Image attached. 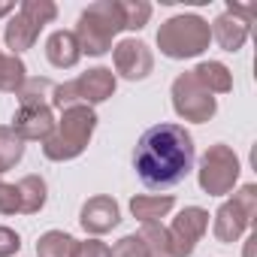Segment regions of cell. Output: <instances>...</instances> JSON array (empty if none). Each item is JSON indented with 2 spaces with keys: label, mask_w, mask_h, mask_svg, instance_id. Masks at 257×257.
Returning a JSON list of instances; mask_svg holds the SVG:
<instances>
[{
  "label": "cell",
  "mask_w": 257,
  "mask_h": 257,
  "mask_svg": "<svg viewBox=\"0 0 257 257\" xmlns=\"http://www.w3.org/2000/svg\"><path fill=\"white\" fill-rule=\"evenodd\" d=\"M134 167L146 188H173L194 170V137L182 124H155L137 143Z\"/></svg>",
  "instance_id": "obj_1"
},
{
  "label": "cell",
  "mask_w": 257,
  "mask_h": 257,
  "mask_svg": "<svg viewBox=\"0 0 257 257\" xmlns=\"http://www.w3.org/2000/svg\"><path fill=\"white\" fill-rule=\"evenodd\" d=\"M97 127V112L91 106H70L61 112V118H55V134L43 143V155L55 164L73 161L79 158Z\"/></svg>",
  "instance_id": "obj_2"
},
{
  "label": "cell",
  "mask_w": 257,
  "mask_h": 257,
  "mask_svg": "<svg viewBox=\"0 0 257 257\" xmlns=\"http://www.w3.org/2000/svg\"><path fill=\"white\" fill-rule=\"evenodd\" d=\"M124 31V16H121V7L118 0H97V4H91L79 22H76V40H79V49L82 55H106L112 49V40L115 34Z\"/></svg>",
  "instance_id": "obj_3"
},
{
  "label": "cell",
  "mask_w": 257,
  "mask_h": 257,
  "mask_svg": "<svg viewBox=\"0 0 257 257\" xmlns=\"http://www.w3.org/2000/svg\"><path fill=\"white\" fill-rule=\"evenodd\" d=\"M209 43H212L209 22L200 16H191V13L167 19L158 31V49H161V55H167L173 61L197 58L209 49Z\"/></svg>",
  "instance_id": "obj_4"
},
{
  "label": "cell",
  "mask_w": 257,
  "mask_h": 257,
  "mask_svg": "<svg viewBox=\"0 0 257 257\" xmlns=\"http://www.w3.org/2000/svg\"><path fill=\"white\" fill-rule=\"evenodd\" d=\"M118 82H115V73L106 70V67H94L88 73H82L79 79L73 82H64V85H55L52 91V106L55 109H70V106H97L103 100H109L115 94Z\"/></svg>",
  "instance_id": "obj_5"
},
{
  "label": "cell",
  "mask_w": 257,
  "mask_h": 257,
  "mask_svg": "<svg viewBox=\"0 0 257 257\" xmlns=\"http://www.w3.org/2000/svg\"><path fill=\"white\" fill-rule=\"evenodd\" d=\"M55 16H58V7L52 4V0H25V4L19 7V13L10 19L7 31H4L7 49H13V55L34 49L40 31L49 22H55Z\"/></svg>",
  "instance_id": "obj_6"
},
{
  "label": "cell",
  "mask_w": 257,
  "mask_h": 257,
  "mask_svg": "<svg viewBox=\"0 0 257 257\" xmlns=\"http://www.w3.org/2000/svg\"><path fill=\"white\" fill-rule=\"evenodd\" d=\"M254 215H257V185H242L233 194V200L221 203V209L215 212V224H212L215 239L224 245L239 242V236L254 224Z\"/></svg>",
  "instance_id": "obj_7"
},
{
  "label": "cell",
  "mask_w": 257,
  "mask_h": 257,
  "mask_svg": "<svg viewBox=\"0 0 257 257\" xmlns=\"http://www.w3.org/2000/svg\"><path fill=\"white\" fill-rule=\"evenodd\" d=\"M197 182L209 197H224L233 191V185L239 182V158L230 146L218 143L209 146L206 155L200 158V170H197Z\"/></svg>",
  "instance_id": "obj_8"
},
{
  "label": "cell",
  "mask_w": 257,
  "mask_h": 257,
  "mask_svg": "<svg viewBox=\"0 0 257 257\" xmlns=\"http://www.w3.org/2000/svg\"><path fill=\"white\" fill-rule=\"evenodd\" d=\"M173 109H176L179 118L203 124V121L215 118L218 100L194 79V73H182V76H176V82H173Z\"/></svg>",
  "instance_id": "obj_9"
},
{
  "label": "cell",
  "mask_w": 257,
  "mask_h": 257,
  "mask_svg": "<svg viewBox=\"0 0 257 257\" xmlns=\"http://www.w3.org/2000/svg\"><path fill=\"white\" fill-rule=\"evenodd\" d=\"M206 227H209V212L206 209H200V206L182 209L176 215L173 227H167L170 230V257H191L197 242L203 239Z\"/></svg>",
  "instance_id": "obj_10"
},
{
  "label": "cell",
  "mask_w": 257,
  "mask_h": 257,
  "mask_svg": "<svg viewBox=\"0 0 257 257\" xmlns=\"http://www.w3.org/2000/svg\"><path fill=\"white\" fill-rule=\"evenodd\" d=\"M251 22H254V10L251 7H236L230 4L218 19L215 25H209L212 31V40L224 49V52H239L248 40V31H251Z\"/></svg>",
  "instance_id": "obj_11"
},
{
  "label": "cell",
  "mask_w": 257,
  "mask_h": 257,
  "mask_svg": "<svg viewBox=\"0 0 257 257\" xmlns=\"http://www.w3.org/2000/svg\"><path fill=\"white\" fill-rule=\"evenodd\" d=\"M112 61L118 76H124L127 82H140L155 70V55L143 40H121L112 49Z\"/></svg>",
  "instance_id": "obj_12"
},
{
  "label": "cell",
  "mask_w": 257,
  "mask_h": 257,
  "mask_svg": "<svg viewBox=\"0 0 257 257\" xmlns=\"http://www.w3.org/2000/svg\"><path fill=\"white\" fill-rule=\"evenodd\" d=\"M118 221H121V209H118V203H115L112 197H106V194L91 197V200L82 206V212H79V224H82V230L91 233V236H103V233L115 230Z\"/></svg>",
  "instance_id": "obj_13"
},
{
  "label": "cell",
  "mask_w": 257,
  "mask_h": 257,
  "mask_svg": "<svg viewBox=\"0 0 257 257\" xmlns=\"http://www.w3.org/2000/svg\"><path fill=\"white\" fill-rule=\"evenodd\" d=\"M13 131L28 143H46L55 134V115L52 106H19L16 118H13Z\"/></svg>",
  "instance_id": "obj_14"
},
{
  "label": "cell",
  "mask_w": 257,
  "mask_h": 257,
  "mask_svg": "<svg viewBox=\"0 0 257 257\" xmlns=\"http://www.w3.org/2000/svg\"><path fill=\"white\" fill-rule=\"evenodd\" d=\"M46 58L52 67L58 70H70L79 64L82 58V49H79V40L73 31H55L49 40H46Z\"/></svg>",
  "instance_id": "obj_15"
},
{
  "label": "cell",
  "mask_w": 257,
  "mask_h": 257,
  "mask_svg": "<svg viewBox=\"0 0 257 257\" xmlns=\"http://www.w3.org/2000/svg\"><path fill=\"white\" fill-rule=\"evenodd\" d=\"M194 79L215 97V94H227L233 91V73L221 64V61H203L197 70H191Z\"/></svg>",
  "instance_id": "obj_16"
},
{
  "label": "cell",
  "mask_w": 257,
  "mask_h": 257,
  "mask_svg": "<svg viewBox=\"0 0 257 257\" xmlns=\"http://www.w3.org/2000/svg\"><path fill=\"white\" fill-rule=\"evenodd\" d=\"M173 206H176V200H173L170 194H164V197H158V194H140V197L131 200V212H134V218L143 221V224L161 221L167 212H173Z\"/></svg>",
  "instance_id": "obj_17"
},
{
  "label": "cell",
  "mask_w": 257,
  "mask_h": 257,
  "mask_svg": "<svg viewBox=\"0 0 257 257\" xmlns=\"http://www.w3.org/2000/svg\"><path fill=\"white\" fill-rule=\"evenodd\" d=\"M16 188H19V200H22V212H25V215H37V212L46 206L49 188H46V182H43L40 176H25Z\"/></svg>",
  "instance_id": "obj_18"
},
{
  "label": "cell",
  "mask_w": 257,
  "mask_h": 257,
  "mask_svg": "<svg viewBox=\"0 0 257 257\" xmlns=\"http://www.w3.org/2000/svg\"><path fill=\"white\" fill-rule=\"evenodd\" d=\"M25 79H28L25 61L19 55H4V52H0V91L19 94L22 85H25Z\"/></svg>",
  "instance_id": "obj_19"
},
{
  "label": "cell",
  "mask_w": 257,
  "mask_h": 257,
  "mask_svg": "<svg viewBox=\"0 0 257 257\" xmlns=\"http://www.w3.org/2000/svg\"><path fill=\"white\" fill-rule=\"evenodd\" d=\"M52 91H55L52 79L34 76V79H25V85L16 97H19V106H52Z\"/></svg>",
  "instance_id": "obj_20"
},
{
  "label": "cell",
  "mask_w": 257,
  "mask_h": 257,
  "mask_svg": "<svg viewBox=\"0 0 257 257\" xmlns=\"http://www.w3.org/2000/svg\"><path fill=\"white\" fill-rule=\"evenodd\" d=\"M22 158H25V140L13 127H0V176L10 173Z\"/></svg>",
  "instance_id": "obj_21"
},
{
  "label": "cell",
  "mask_w": 257,
  "mask_h": 257,
  "mask_svg": "<svg viewBox=\"0 0 257 257\" xmlns=\"http://www.w3.org/2000/svg\"><path fill=\"white\" fill-rule=\"evenodd\" d=\"M73 245H76V239H73L70 233H64V230H49V233L40 236L37 254H40V257H73Z\"/></svg>",
  "instance_id": "obj_22"
},
{
  "label": "cell",
  "mask_w": 257,
  "mask_h": 257,
  "mask_svg": "<svg viewBox=\"0 0 257 257\" xmlns=\"http://www.w3.org/2000/svg\"><path fill=\"white\" fill-rule=\"evenodd\" d=\"M140 239L146 242V248H149V254H152V257H170V230H167L161 221L143 224Z\"/></svg>",
  "instance_id": "obj_23"
},
{
  "label": "cell",
  "mask_w": 257,
  "mask_h": 257,
  "mask_svg": "<svg viewBox=\"0 0 257 257\" xmlns=\"http://www.w3.org/2000/svg\"><path fill=\"white\" fill-rule=\"evenodd\" d=\"M121 16H124V31H140L152 19V4L146 0H118Z\"/></svg>",
  "instance_id": "obj_24"
},
{
  "label": "cell",
  "mask_w": 257,
  "mask_h": 257,
  "mask_svg": "<svg viewBox=\"0 0 257 257\" xmlns=\"http://www.w3.org/2000/svg\"><path fill=\"white\" fill-rule=\"evenodd\" d=\"M109 257H152V254H149L146 242H143L137 233H131V236H121V239L109 248Z\"/></svg>",
  "instance_id": "obj_25"
},
{
  "label": "cell",
  "mask_w": 257,
  "mask_h": 257,
  "mask_svg": "<svg viewBox=\"0 0 257 257\" xmlns=\"http://www.w3.org/2000/svg\"><path fill=\"white\" fill-rule=\"evenodd\" d=\"M22 212V200H19V188L0 182V215H16Z\"/></svg>",
  "instance_id": "obj_26"
},
{
  "label": "cell",
  "mask_w": 257,
  "mask_h": 257,
  "mask_svg": "<svg viewBox=\"0 0 257 257\" xmlns=\"http://www.w3.org/2000/svg\"><path fill=\"white\" fill-rule=\"evenodd\" d=\"M73 257H109V245H103L100 239H85L73 245Z\"/></svg>",
  "instance_id": "obj_27"
},
{
  "label": "cell",
  "mask_w": 257,
  "mask_h": 257,
  "mask_svg": "<svg viewBox=\"0 0 257 257\" xmlns=\"http://www.w3.org/2000/svg\"><path fill=\"white\" fill-rule=\"evenodd\" d=\"M16 251H22V236L10 227H0V257H13Z\"/></svg>",
  "instance_id": "obj_28"
},
{
  "label": "cell",
  "mask_w": 257,
  "mask_h": 257,
  "mask_svg": "<svg viewBox=\"0 0 257 257\" xmlns=\"http://www.w3.org/2000/svg\"><path fill=\"white\" fill-rule=\"evenodd\" d=\"M16 10V4H13V0H0V19H4V16H10Z\"/></svg>",
  "instance_id": "obj_29"
},
{
  "label": "cell",
  "mask_w": 257,
  "mask_h": 257,
  "mask_svg": "<svg viewBox=\"0 0 257 257\" xmlns=\"http://www.w3.org/2000/svg\"><path fill=\"white\" fill-rule=\"evenodd\" d=\"M254 242H257V236L251 233V236H248V242H245V257H254Z\"/></svg>",
  "instance_id": "obj_30"
}]
</instances>
